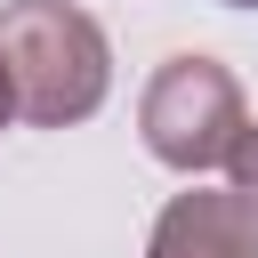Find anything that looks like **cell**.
<instances>
[{
  "mask_svg": "<svg viewBox=\"0 0 258 258\" xmlns=\"http://www.w3.org/2000/svg\"><path fill=\"white\" fill-rule=\"evenodd\" d=\"M0 64L16 89V113L32 129H73L105 105L113 48L89 8L73 0H8L0 8Z\"/></svg>",
  "mask_w": 258,
  "mask_h": 258,
  "instance_id": "6da1fadb",
  "label": "cell"
},
{
  "mask_svg": "<svg viewBox=\"0 0 258 258\" xmlns=\"http://www.w3.org/2000/svg\"><path fill=\"white\" fill-rule=\"evenodd\" d=\"M145 258H258V210L242 194H177L153 218Z\"/></svg>",
  "mask_w": 258,
  "mask_h": 258,
  "instance_id": "3957f363",
  "label": "cell"
},
{
  "mask_svg": "<svg viewBox=\"0 0 258 258\" xmlns=\"http://www.w3.org/2000/svg\"><path fill=\"white\" fill-rule=\"evenodd\" d=\"M226 8H258V0H226Z\"/></svg>",
  "mask_w": 258,
  "mask_h": 258,
  "instance_id": "8992f818",
  "label": "cell"
},
{
  "mask_svg": "<svg viewBox=\"0 0 258 258\" xmlns=\"http://www.w3.org/2000/svg\"><path fill=\"white\" fill-rule=\"evenodd\" d=\"M226 194H242L250 210H258V121H242V137H234V153H226Z\"/></svg>",
  "mask_w": 258,
  "mask_h": 258,
  "instance_id": "277c9868",
  "label": "cell"
},
{
  "mask_svg": "<svg viewBox=\"0 0 258 258\" xmlns=\"http://www.w3.org/2000/svg\"><path fill=\"white\" fill-rule=\"evenodd\" d=\"M242 81L218 64V56H169L153 81H145V105H137V129H145V153L202 177V169H226L234 137H242Z\"/></svg>",
  "mask_w": 258,
  "mask_h": 258,
  "instance_id": "7a4b0ae2",
  "label": "cell"
},
{
  "mask_svg": "<svg viewBox=\"0 0 258 258\" xmlns=\"http://www.w3.org/2000/svg\"><path fill=\"white\" fill-rule=\"evenodd\" d=\"M8 113H16V89H8V64H0V129H8Z\"/></svg>",
  "mask_w": 258,
  "mask_h": 258,
  "instance_id": "5b68a950",
  "label": "cell"
}]
</instances>
